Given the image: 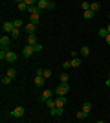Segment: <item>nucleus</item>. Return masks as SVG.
<instances>
[{
    "label": "nucleus",
    "mask_w": 110,
    "mask_h": 123,
    "mask_svg": "<svg viewBox=\"0 0 110 123\" xmlns=\"http://www.w3.org/2000/svg\"><path fill=\"white\" fill-rule=\"evenodd\" d=\"M70 92V85L68 83H59V86L55 88V94L57 96H66Z\"/></svg>",
    "instance_id": "nucleus-1"
},
{
    "label": "nucleus",
    "mask_w": 110,
    "mask_h": 123,
    "mask_svg": "<svg viewBox=\"0 0 110 123\" xmlns=\"http://www.w3.org/2000/svg\"><path fill=\"white\" fill-rule=\"evenodd\" d=\"M53 94H55V92H52L50 88H48V90H42V94L39 96V101H41V103H46L48 99H52V96H53Z\"/></svg>",
    "instance_id": "nucleus-2"
},
{
    "label": "nucleus",
    "mask_w": 110,
    "mask_h": 123,
    "mask_svg": "<svg viewBox=\"0 0 110 123\" xmlns=\"http://www.w3.org/2000/svg\"><path fill=\"white\" fill-rule=\"evenodd\" d=\"M11 44V37L9 35H2L0 37V46H2V50H7Z\"/></svg>",
    "instance_id": "nucleus-3"
},
{
    "label": "nucleus",
    "mask_w": 110,
    "mask_h": 123,
    "mask_svg": "<svg viewBox=\"0 0 110 123\" xmlns=\"http://www.w3.org/2000/svg\"><path fill=\"white\" fill-rule=\"evenodd\" d=\"M15 30V24L13 22H4L2 24V31H4V35H11V31Z\"/></svg>",
    "instance_id": "nucleus-4"
},
{
    "label": "nucleus",
    "mask_w": 110,
    "mask_h": 123,
    "mask_svg": "<svg viewBox=\"0 0 110 123\" xmlns=\"http://www.w3.org/2000/svg\"><path fill=\"white\" fill-rule=\"evenodd\" d=\"M24 112H26V108H24V107H17V108L11 110V116H13V118H22Z\"/></svg>",
    "instance_id": "nucleus-5"
},
{
    "label": "nucleus",
    "mask_w": 110,
    "mask_h": 123,
    "mask_svg": "<svg viewBox=\"0 0 110 123\" xmlns=\"http://www.w3.org/2000/svg\"><path fill=\"white\" fill-rule=\"evenodd\" d=\"M55 105H57V108H64L66 107V96H57L55 98Z\"/></svg>",
    "instance_id": "nucleus-6"
},
{
    "label": "nucleus",
    "mask_w": 110,
    "mask_h": 123,
    "mask_svg": "<svg viewBox=\"0 0 110 123\" xmlns=\"http://www.w3.org/2000/svg\"><path fill=\"white\" fill-rule=\"evenodd\" d=\"M15 61H17V53H15V51H11V50H7V53H6V62L13 64Z\"/></svg>",
    "instance_id": "nucleus-7"
},
{
    "label": "nucleus",
    "mask_w": 110,
    "mask_h": 123,
    "mask_svg": "<svg viewBox=\"0 0 110 123\" xmlns=\"http://www.w3.org/2000/svg\"><path fill=\"white\" fill-rule=\"evenodd\" d=\"M24 30H26L28 35H35V31H37V24H31V22H28V24L24 26Z\"/></svg>",
    "instance_id": "nucleus-8"
},
{
    "label": "nucleus",
    "mask_w": 110,
    "mask_h": 123,
    "mask_svg": "<svg viewBox=\"0 0 110 123\" xmlns=\"http://www.w3.org/2000/svg\"><path fill=\"white\" fill-rule=\"evenodd\" d=\"M33 51H35V48L29 46V44H26V46L22 48V55H24V57H31V55H33Z\"/></svg>",
    "instance_id": "nucleus-9"
},
{
    "label": "nucleus",
    "mask_w": 110,
    "mask_h": 123,
    "mask_svg": "<svg viewBox=\"0 0 110 123\" xmlns=\"http://www.w3.org/2000/svg\"><path fill=\"white\" fill-rule=\"evenodd\" d=\"M37 7H39V9H48V7H50V0H39V2H37Z\"/></svg>",
    "instance_id": "nucleus-10"
},
{
    "label": "nucleus",
    "mask_w": 110,
    "mask_h": 123,
    "mask_svg": "<svg viewBox=\"0 0 110 123\" xmlns=\"http://www.w3.org/2000/svg\"><path fill=\"white\" fill-rule=\"evenodd\" d=\"M81 110H83V112H86V114H90L92 112V103H83V107H81Z\"/></svg>",
    "instance_id": "nucleus-11"
},
{
    "label": "nucleus",
    "mask_w": 110,
    "mask_h": 123,
    "mask_svg": "<svg viewBox=\"0 0 110 123\" xmlns=\"http://www.w3.org/2000/svg\"><path fill=\"white\" fill-rule=\"evenodd\" d=\"M28 44L29 46H37L39 42H37V35H28Z\"/></svg>",
    "instance_id": "nucleus-12"
},
{
    "label": "nucleus",
    "mask_w": 110,
    "mask_h": 123,
    "mask_svg": "<svg viewBox=\"0 0 110 123\" xmlns=\"http://www.w3.org/2000/svg\"><path fill=\"white\" fill-rule=\"evenodd\" d=\"M17 6H18V9H20V11H26L28 7H29L26 0H18V4H17Z\"/></svg>",
    "instance_id": "nucleus-13"
},
{
    "label": "nucleus",
    "mask_w": 110,
    "mask_h": 123,
    "mask_svg": "<svg viewBox=\"0 0 110 123\" xmlns=\"http://www.w3.org/2000/svg\"><path fill=\"white\" fill-rule=\"evenodd\" d=\"M63 112H64V108H52V110H50L52 116H63Z\"/></svg>",
    "instance_id": "nucleus-14"
},
{
    "label": "nucleus",
    "mask_w": 110,
    "mask_h": 123,
    "mask_svg": "<svg viewBox=\"0 0 110 123\" xmlns=\"http://www.w3.org/2000/svg\"><path fill=\"white\" fill-rule=\"evenodd\" d=\"M6 75H7V77H11V79H15V77H17V70H15L13 66H11V68H7V74H6Z\"/></svg>",
    "instance_id": "nucleus-15"
},
{
    "label": "nucleus",
    "mask_w": 110,
    "mask_h": 123,
    "mask_svg": "<svg viewBox=\"0 0 110 123\" xmlns=\"http://www.w3.org/2000/svg\"><path fill=\"white\" fill-rule=\"evenodd\" d=\"M39 20H41V13H35V15H31V18H29L31 24H39Z\"/></svg>",
    "instance_id": "nucleus-16"
},
{
    "label": "nucleus",
    "mask_w": 110,
    "mask_h": 123,
    "mask_svg": "<svg viewBox=\"0 0 110 123\" xmlns=\"http://www.w3.org/2000/svg\"><path fill=\"white\" fill-rule=\"evenodd\" d=\"M94 15H95V13H94V11H92V9H88V11H84V18H86V20H92V18H94Z\"/></svg>",
    "instance_id": "nucleus-17"
},
{
    "label": "nucleus",
    "mask_w": 110,
    "mask_h": 123,
    "mask_svg": "<svg viewBox=\"0 0 110 123\" xmlns=\"http://www.w3.org/2000/svg\"><path fill=\"white\" fill-rule=\"evenodd\" d=\"M35 85L37 86H42V85H44V77L42 75H35Z\"/></svg>",
    "instance_id": "nucleus-18"
},
{
    "label": "nucleus",
    "mask_w": 110,
    "mask_h": 123,
    "mask_svg": "<svg viewBox=\"0 0 110 123\" xmlns=\"http://www.w3.org/2000/svg\"><path fill=\"white\" fill-rule=\"evenodd\" d=\"M79 53H81V55H83V57L90 55V48H88V46H83V48H81V50H79Z\"/></svg>",
    "instance_id": "nucleus-19"
},
{
    "label": "nucleus",
    "mask_w": 110,
    "mask_h": 123,
    "mask_svg": "<svg viewBox=\"0 0 110 123\" xmlns=\"http://www.w3.org/2000/svg\"><path fill=\"white\" fill-rule=\"evenodd\" d=\"M79 66H81V59H79V57L72 59V68H79Z\"/></svg>",
    "instance_id": "nucleus-20"
},
{
    "label": "nucleus",
    "mask_w": 110,
    "mask_h": 123,
    "mask_svg": "<svg viewBox=\"0 0 110 123\" xmlns=\"http://www.w3.org/2000/svg\"><path fill=\"white\" fill-rule=\"evenodd\" d=\"M18 35H20V30H17V28H15V30H13V31H11V41H13V39H18Z\"/></svg>",
    "instance_id": "nucleus-21"
},
{
    "label": "nucleus",
    "mask_w": 110,
    "mask_h": 123,
    "mask_svg": "<svg viewBox=\"0 0 110 123\" xmlns=\"http://www.w3.org/2000/svg\"><path fill=\"white\" fill-rule=\"evenodd\" d=\"M46 105H48V108H50V110H52V108H57V105H55V99H48Z\"/></svg>",
    "instance_id": "nucleus-22"
},
{
    "label": "nucleus",
    "mask_w": 110,
    "mask_h": 123,
    "mask_svg": "<svg viewBox=\"0 0 110 123\" xmlns=\"http://www.w3.org/2000/svg\"><path fill=\"white\" fill-rule=\"evenodd\" d=\"M81 7H83L84 11H88L90 7H92V4H90V2H86V0H84V2H81Z\"/></svg>",
    "instance_id": "nucleus-23"
},
{
    "label": "nucleus",
    "mask_w": 110,
    "mask_h": 123,
    "mask_svg": "<svg viewBox=\"0 0 110 123\" xmlns=\"http://www.w3.org/2000/svg\"><path fill=\"white\" fill-rule=\"evenodd\" d=\"M68 79H70V75H68L66 72L61 74V83H68Z\"/></svg>",
    "instance_id": "nucleus-24"
},
{
    "label": "nucleus",
    "mask_w": 110,
    "mask_h": 123,
    "mask_svg": "<svg viewBox=\"0 0 110 123\" xmlns=\"http://www.w3.org/2000/svg\"><path fill=\"white\" fill-rule=\"evenodd\" d=\"M99 7H101V4H99V2H92V7H90V9H92V11L95 13V11L99 9Z\"/></svg>",
    "instance_id": "nucleus-25"
},
{
    "label": "nucleus",
    "mask_w": 110,
    "mask_h": 123,
    "mask_svg": "<svg viewBox=\"0 0 110 123\" xmlns=\"http://www.w3.org/2000/svg\"><path fill=\"white\" fill-rule=\"evenodd\" d=\"M42 77H44V79H50V77H52V70H44V72H42Z\"/></svg>",
    "instance_id": "nucleus-26"
},
{
    "label": "nucleus",
    "mask_w": 110,
    "mask_h": 123,
    "mask_svg": "<svg viewBox=\"0 0 110 123\" xmlns=\"http://www.w3.org/2000/svg\"><path fill=\"white\" fill-rule=\"evenodd\" d=\"M13 24H15V28H17V30H20L22 26H24V22H22L20 18H18V20H13Z\"/></svg>",
    "instance_id": "nucleus-27"
},
{
    "label": "nucleus",
    "mask_w": 110,
    "mask_h": 123,
    "mask_svg": "<svg viewBox=\"0 0 110 123\" xmlns=\"http://www.w3.org/2000/svg\"><path fill=\"white\" fill-rule=\"evenodd\" d=\"M11 81H13V79H11V77H7V75H6V77H2V85H4V86H6V85H9Z\"/></svg>",
    "instance_id": "nucleus-28"
},
{
    "label": "nucleus",
    "mask_w": 110,
    "mask_h": 123,
    "mask_svg": "<svg viewBox=\"0 0 110 123\" xmlns=\"http://www.w3.org/2000/svg\"><path fill=\"white\" fill-rule=\"evenodd\" d=\"M99 35L103 37V39H106V35H108V31H106V28H101V30H99Z\"/></svg>",
    "instance_id": "nucleus-29"
},
{
    "label": "nucleus",
    "mask_w": 110,
    "mask_h": 123,
    "mask_svg": "<svg viewBox=\"0 0 110 123\" xmlns=\"http://www.w3.org/2000/svg\"><path fill=\"white\" fill-rule=\"evenodd\" d=\"M86 116H88V114H86V112H83V110H79V112H77V119H84Z\"/></svg>",
    "instance_id": "nucleus-30"
},
{
    "label": "nucleus",
    "mask_w": 110,
    "mask_h": 123,
    "mask_svg": "<svg viewBox=\"0 0 110 123\" xmlns=\"http://www.w3.org/2000/svg\"><path fill=\"white\" fill-rule=\"evenodd\" d=\"M63 68H64V70H68V68H72V61H66V62H63Z\"/></svg>",
    "instance_id": "nucleus-31"
},
{
    "label": "nucleus",
    "mask_w": 110,
    "mask_h": 123,
    "mask_svg": "<svg viewBox=\"0 0 110 123\" xmlns=\"http://www.w3.org/2000/svg\"><path fill=\"white\" fill-rule=\"evenodd\" d=\"M35 48V51H42V44H37V46H33Z\"/></svg>",
    "instance_id": "nucleus-32"
},
{
    "label": "nucleus",
    "mask_w": 110,
    "mask_h": 123,
    "mask_svg": "<svg viewBox=\"0 0 110 123\" xmlns=\"http://www.w3.org/2000/svg\"><path fill=\"white\" fill-rule=\"evenodd\" d=\"M42 72H44V70H42V68H37V72H35V75H42Z\"/></svg>",
    "instance_id": "nucleus-33"
},
{
    "label": "nucleus",
    "mask_w": 110,
    "mask_h": 123,
    "mask_svg": "<svg viewBox=\"0 0 110 123\" xmlns=\"http://www.w3.org/2000/svg\"><path fill=\"white\" fill-rule=\"evenodd\" d=\"M106 44H110V33L106 35Z\"/></svg>",
    "instance_id": "nucleus-34"
},
{
    "label": "nucleus",
    "mask_w": 110,
    "mask_h": 123,
    "mask_svg": "<svg viewBox=\"0 0 110 123\" xmlns=\"http://www.w3.org/2000/svg\"><path fill=\"white\" fill-rule=\"evenodd\" d=\"M106 86L110 88V75H108V79H106Z\"/></svg>",
    "instance_id": "nucleus-35"
},
{
    "label": "nucleus",
    "mask_w": 110,
    "mask_h": 123,
    "mask_svg": "<svg viewBox=\"0 0 110 123\" xmlns=\"http://www.w3.org/2000/svg\"><path fill=\"white\" fill-rule=\"evenodd\" d=\"M106 31H108V33H110V24H108V26H106Z\"/></svg>",
    "instance_id": "nucleus-36"
},
{
    "label": "nucleus",
    "mask_w": 110,
    "mask_h": 123,
    "mask_svg": "<svg viewBox=\"0 0 110 123\" xmlns=\"http://www.w3.org/2000/svg\"><path fill=\"white\" fill-rule=\"evenodd\" d=\"M97 123H105V121H97Z\"/></svg>",
    "instance_id": "nucleus-37"
},
{
    "label": "nucleus",
    "mask_w": 110,
    "mask_h": 123,
    "mask_svg": "<svg viewBox=\"0 0 110 123\" xmlns=\"http://www.w3.org/2000/svg\"><path fill=\"white\" fill-rule=\"evenodd\" d=\"M108 17H110V11H108Z\"/></svg>",
    "instance_id": "nucleus-38"
},
{
    "label": "nucleus",
    "mask_w": 110,
    "mask_h": 123,
    "mask_svg": "<svg viewBox=\"0 0 110 123\" xmlns=\"http://www.w3.org/2000/svg\"><path fill=\"white\" fill-rule=\"evenodd\" d=\"M61 123H63V121H61Z\"/></svg>",
    "instance_id": "nucleus-39"
}]
</instances>
